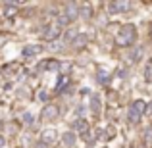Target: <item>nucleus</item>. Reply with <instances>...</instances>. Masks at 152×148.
I'll return each mask as SVG.
<instances>
[{
	"label": "nucleus",
	"instance_id": "7ed1b4c3",
	"mask_svg": "<svg viewBox=\"0 0 152 148\" xmlns=\"http://www.w3.org/2000/svg\"><path fill=\"white\" fill-rule=\"evenodd\" d=\"M60 117V106H56V104H46L45 108H42V112H41V119L42 121H56V119Z\"/></svg>",
	"mask_w": 152,
	"mask_h": 148
},
{
	"label": "nucleus",
	"instance_id": "a211bd4d",
	"mask_svg": "<svg viewBox=\"0 0 152 148\" xmlns=\"http://www.w3.org/2000/svg\"><path fill=\"white\" fill-rule=\"evenodd\" d=\"M142 137H145V144L150 146V144H152V123L145 129V135H142Z\"/></svg>",
	"mask_w": 152,
	"mask_h": 148
},
{
	"label": "nucleus",
	"instance_id": "20e7f679",
	"mask_svg": "<svg viewBox=\"0 0 152 148\" xmlns=\"http://www.w3.org/2000/svg\"><path fill=\"white\" fill-rule=\"evenodd\" d=\"M60 27L58 25H45V31H42V39L45 41H48V42H52V41H56V39L60 37Z\"/></svg>",
	"mask_w": 152,
	"mask_h": 148
},
{
	"label": "nucleus",
	"instance_id": "423d86ee",
	"mask_svg": "<svg viewBox=\"0 0 152 148\" xmlns=\"http://www.w3.org/2000/svg\"><path fill=\"white\" fill-rule=\"evenodd\" d=\"M19 71H21V66H19V63H6V66L2 67V75H6L8 79L18 77Z\"/></svg>",
	"mask_w": 152,
	"mask_h": 148
},
{
	"label": "nucleus",
	"instance_id": "aec40b11",
	"mask_svg": "<svg viewBox=\"0 0 152 148\" xmlns=\"http://www.w3.org/2000/svg\"><path fill=\"white\" fill-rule=\"evenodd\" d=\"M119 23H110V25H106V31L108 33H115V31H119Z\"/></svg>",
	"mask_w": 152,
	"mask_h": 148
},
{
	"label": "nucleus",
	"instance_id": "9d476101",
	"mask_svg": "<svg viewBox=\"0 0 152 148\" xmlns=\"http://www.w3.org/2000/svg\"><path fill=\"white\" fill-rule=\"evenodd\" d=\"M60 141H62V144L66 146V148H73L75 146V133H71V131H67V133H64L62 137H60Z\"/></svg>",
	"mask_w": 152,
	"mask_h": 148
},
{
	"label": "nucleus",
	"instance_id": "9b49d317",
	"mask_svg": "<svg viewBox=\"0 0 152 148\" xmlns=\"http://www.w3.org/2000/svg\"><path fill=\"white\" fill-rule=\"evenodd\" d=\"M71 127H73V131H77V133H87V131H89V121H87V119H75L73 123H71Z\"/></svg>",
	"mask_w": 152,
	"mask_h": 148
},
{
	"label": "nucleus",
	"instance_id": "6ab92c4d",
	"mask_svg": "<svg viewBox=\"0 0 152 148\" xmlns=\"http://www.w3.org/2000/svg\"><path fill=\"white\" fill-rule=\"evenodd\" d=\"M75 37H77V31H75V29H69V31L66 33V42H67V44H71Z\"/></svg>",
	"mask_w": 152,
	"mask_h": 148
},
{
	"label": "nucleus",
	"instance_id": "2eb2a0df",
	"mask_svg": "<svg viewBox=\"0 0 152 148\" xmlns=\"http://www.w3.org/2000/svg\"><path fill=\"white\" fill-rule=\"evenodd\" d=\"M18 6L19 4H14V2H6L4 4V14L8 15V17H12V15L18 14Z\"/></svg>",
	"mask_w": 152,
	"mask_h": 148
},
{
	"label": "nucleus",
	"instance_id": "4468645a",
	"mask_svg": "<svg viewBox=\"0 0 152 148\" xmlns=\"http://www.w3.org/2000/svg\"><path fill=\"white\" fill-rule=\"evenodd\" d=\"M89 108L94 115L100 114V96H98V94H93V96H91V106Z\"/></svg>",
	"mask_w": 152,
	"mask_h": 148
},
{
	"label": "nucleus",
	"instance_id": "f257e3e1",
	"mask_svg": "<svg viewBox=\"0 0 152 148\" xmlns=\"http://www.w3.org/2000/svg\"><path fill=\"white\" fill-rule=\"evenodd\" d=\"M137 27L133 25V23H127V25H121L119 27V31L115 33V44L118 46H123V48H131V46L135 44V41H137Z\"/></svg>",
	"mask_w": 152,
	"mask_h": 148
},
{
	"label": "nucleus",
	"instance_id": "f8f14e48",
	"mask_svg": "<svg viewBox=\"0 0 152 148\" xmlns=\"http://www.w3.org/2000/svg\"><path fill=\"white\" fill-rule=\"evenodd\" d=\"M125 8H127V4H125V2H108V12H110L112 15L121 14Z\"/></svg>",
	"mask_w": 152,
	"mask_h": 148
},
{
	"label": "nucleus",
	"instance_id": "f3484780",
	"mask_svg": "<svg viewBox=\"0 0 152 148\" xmlns=\"http://www.w3.org/2000/svg\"><path fill=\"white\" fill-rule=\"evenodd\" d=\"M81 137H83V141H85L87 144H91V146H93V144H94V141H96V137H94V133H91V131H87V133H83Z\"/></svg>",
	"mask_w": 152,
	"mask_h": 148
},
{
	"label": "nucleus",
	"instance_id": "ddd939ff",
	"mask_svg": "<svg viewBox=\"0 0 152 148\" xmlns=\"http://www.w3.org/2000/svg\"><path fill=\"white\" fill-rule=\"evenodd\" d=\"M41 52H42L41 44H29V46L23 48V56H25V58L29 56V58H31V56H37V54H41Z\"/></svg>",
	"mask_w": 152,
	"mask_h": 148
},
{
	"label": "nucleus",
	"instance_id": "39448f33",
	"mask_svg": "<svg viewBox=\"0 0 152 148\" xmlns=\"http://www.w3.org/2000/svg\"><path fill=\"white\" fill-rule=\"evenodd\" d=\"M141 56H142L141 46H131V48L127 50V54H125V60H127V63H137L139 60H141Z\"/></svg>",
	"mask_w": 152,
	"mask_h": 148
},
{
	"label": "nucleus",
	"instance_id": "0eeeda50",
	"mask_svg": "<svg viewBox=\"0 0 152 148\" xmlns=\"http://www.w3.org/2000/svg\"><path fill=\"white\" fill-rule=\"evenodd\" d=\"M39 69L41 71H56V69H60V62L54 58H48V60L39 63Z\"/></svg>",
	"mask_w": 152,
	"mask_h": 148
},
{
	"label": "nucleus",
	"instance_id": "412c9836",
	"mask_svg": "<svg viewBox=\"0 0 152 148\" xmlns=\"http://www.w3.org/2000/svg\"><path fill=\"white\" fill-rule=\"evenodd\" d=\"M4 142H6V141H4V137H0V148L4 146Z\"/></svg>",
	"mask_w": 152,
	"mask_h": 148
},
{
	"label": "nucleus",
	"instance_id": "6e6552de",
	"mask_svg": "<svg viewBox=\"0 0 152 148\" xmlns=\"http://www.w3.org/2000/svg\"><path fill=\"white\" fill-rule=\"evenodd\" d=\"M56 137H58V133H56L54 129H46V131H42L41 133V142L42 144H52V142L56 141Z\"/></svg>",
	"mask_w": 152,
	"mask_h": 148
},
{
	"label": "nucleus",
	"instance_id": "1a4fd4ad",
	"mask_svg": "<svg viewBox=\"0 0 152 148\" xmlns=\"http://www.w3.org/2000/svg\"><path fill=\"white\" fill-rule=\"evenodd\" d=\"M87 42H89V35H85V33H77V37L73 39V48H77V50H83L87 46Z\"/></svg>",
	"mask_w": 152,
	"mask_h": 148
},
{
	"label": "nucleus",
	"instance_id": "5701e85b",
	"mask_svg": "<svg viewBox=\"0 0 152 148\" xmlns=\"http://www.w3.org/2000/svg\"><path fill=\"white\" fill-rule=\"evenodd\" d=\"M0 129H2V123H0Z\"/></svg>",
	"mask_w": 152,
	"mask_h": 148
},
{
	"label": "nucleus",
	"instance_id": "4be33fe9",
	"mask_svg": "<svg viewBox=\"0 0 152 148\" xmlns=\"http://www.w3.org/2000/svg\"><path fill=\"white\" fill-rule=\"evenodd\" d=\"M148 37H150V41H152V25H150V31H148Z\"/></svg>",
	"mask_w": 152,
	"mask_h": 148
},
{
	"label": "nucleus",
	"instance_id": "f03ea898",
	"mask_svg": "<svg viewBox=\"0 0 152 148\" xmlns=\"http://www.w3.org/2000/svg\"><path fill=\"white\" fill-rule=\"evenodd\" d=\"M142 114H146V102L145 100H135V102H131V106H129L127 119H129L131 125H135V123H139V119H141Z\"/></svg>",
	"mask_w": 152,
	"mask_h": 148
},
{
	"label": "nucleus",
	"instance_id": "dca6fc26",
	"mask_svg": "<svg viewBox=\"0 0 152 148\" xmlns=\"http://www.w3.org/2000/svg\"><path fill=\"white\" fill-rule=\"evenodd\" d=\"M81 14H83L85 19H91V17H93V8H91L89 4H83V6H81Z\"/></svg>",
	"mask_w": 152,
	"mask_h": 148
}]
</instances>
